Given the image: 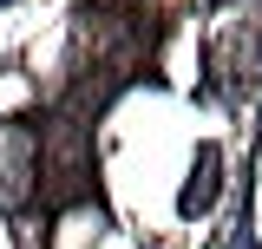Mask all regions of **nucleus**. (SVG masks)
I'll use <instances>...</instances> for the list:
<instances>
[{
	"mask_svg": "<svg viewBox=\"0 0 262 249\" xmlns=\"http://www.w3.org/2000/svg\"><path fill=\"white\" fill-rule=\"evenodd\" d=\"M92 131H85V112H72L66 105L59 118L46 125V144H39V190H46V203L66 210V203H79V197H92Z\"/></svg>",
	"mask_w": 262,
	"mask_h": 249,
	"instance_id": "nucleus-1",
	"label": "nucleus"
},
{
	"mask_svg": "<svg viewBox=\"0 0 262 249\" xmlns=\"http://www.w3.org/2000/svg\"><path fill=\"white\" fill-rule=\"evenodd\" d=\"M216 190H223V151H216V144H196L190 177L177 190V210H184V217H203V210L216 203Z\"/></svg>",
	"mask_w": 262,
	"mask_h": 249,
	"instance_id": "nucleus-2",
	"label": "nucleus"
}]
</instances>
